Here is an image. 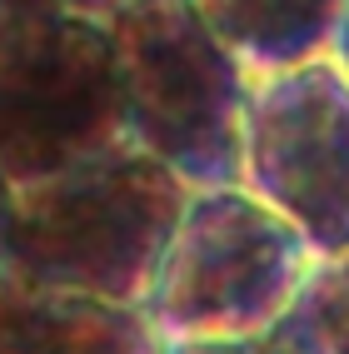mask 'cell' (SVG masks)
I'll return each mask as SVG.
<instances>
[{
  "label": "cell",
  "instance_id": "cell-1",
  "mask_svg": "<svg viewBox=\"0 0 349 354\" xmlns=\"http://www.w3.org/2000/svg\"><path fill=\"white\" fill-rule=\"evenodd\" d=\"M190 185L130 140L90 150L10 190L0 270L45 290L145 310Z\"/></svg>",
  "mask_w": 349,
  "mask_h": 354
},
{
  "label": "cell",
  "instance_id": "cell-2",
  "mask_svg": "<svg viewBox=\"0 0 349 354\" xmlns=\"http://www.w3.org/2000/svg\"><path fill=\"white\" fill-rule=\"evenodd\" d=\"M120 125L135 150L190 190L240 185V110L249 75L190 0H130L105 20Z\"/></svg>",
  "mask_w": 349,
  "mask_h": 354
},
{
  "label": "cell",
  "instance_id": "cell-3",
  "mask_svg": "<svg viewBox=\"0 0 349 354\" xmlns=\"http://www.w3.org/2000/svg\"><path fill=\"white\" fill-rule=\"evenodd\" d=\"M310 270V245L240 185L190 190L145 295V319L160 344L245 339L294 310Z\"/></svg>",
  "mask_w": 349,
  "mask_h": 354
},
{
  "label": "cell",
  "instance_id": "cell-4",
  "mask_svg": "<svg viewBox=\"0 0 349 354\" xmlns=\"http://www.w3.org/2000/svg\"><path fill=\"white\" fill-rule=\"evenodd\" d=\"M120 135V90L100 20L0 0V175L10 190Z\"/></svg>",
  "mask_w": 349,
  "mask_h": 354
},
{
  "label": "cell",
  "instance_id": "cell-5",
  "mask_svg": "<svg viewBox=\"0 0 349 354\" xmlns=\"http://www.w3.org/2000/svg\"><path fill=\"white\" fill-rule=\"evenodd\" d=\"M240 190L270 205L314 259L349 254V80L330 55L249 75Z\"/></svg>",
  "mask_w": 349,
  "mask_h": 354
},
{
  "label": "cell",
  "instance_id": "cell-6",
  "mask_svg": "<svg viewBox=\"0 0 349 354\" xmlns=\"http://www.w3.org/2000/svg\"><path fill=\"white\" fill-rule=\"evenodd\" d=\"M0 354H165L145 310L45 290L0 270Z\"/></svg>",
  "mask_w": 349,
  "mask_h": 354
},
{
  "label": "cell",
  "instance_id": "cell-7",
  "mask_svg": "<svg viewBox=\"0 0 349 354\" xmlns=\"http://www.w3.org/2000/svg\"><path fill=\"white\" fill-rule=\"evenodd\" d=\"M245 75H274L330 55L344 0H190Z\"/></svg>",
  "mask_w": 349,
  "mask_h": 354
},
{
  "label": "cell",
  "instance_id": "cell-8",
  "mask_svg": "<svg viewBox=\"0 0 349 354\" xmlns=\"http://www.w3.org/2000/svg\"><path fill=\"white\" fill-rule=\"evenodd\" d=\"M290 315L314 354H349V254L314 259Z\"/></svg>",
  "mask_w": 349,
  "mask_h": 354
},
{
  "label": "cell",
  "instance_id": "cell-9",
  "mask_svg": "<svg viewBox=\"0 0 349 354\" xmlns=\"http://www.w3.org/2000/svg\"><path fill=\"white\" fill-rule=\"evenodd\" d=\"M165 354H314L305 329L294 324V315H285L279 324L260 329L245 339H209V344H165Z\"/></svg>",
  "mask_w": 349,
  "mask_h": 354
},
{
  "label": "cell",
  "instance_id": "cell-10",
  "mask_svg": "<svg viewBox=\"0 0 349 354\" xmlns=\"http://www.w3.org/2000/svg\"><path fill=\"white\" fill-rule=\"evenodd\" d=\"M35 6H50V10H65V15H85V20H105L110 10L130 6V0H35Z\"/></svg>",
  "mask_w": 349,
  "mask_h": 354
},
{
  "label": "cell",
  "instance_id": "cell-11",
  "mask_svg": "<svg viewBox=\"0 0 349 354\" xmlns=\"http://www.w3.org/2000/svg\"><path fill=\"white\" fill-rule=\"evenodd\" d=\"M330 60L344 70V80H349V0L339 10V30H334V45H330Z\"/></svg>",
  "mask_w": 349,
  "mask_h": 354
},
{
  "label": "cell",
  "instance_id": "cell-12",
  "mask_svg": "<svg viewBox=\"0 0 349 354\" xmlns=\"http://www.w3.org/2000/svg\"><path fill=\"white\" fill-rule=\"evenodd\" d=\"M6 209H10V180L0 175V225H6Z\"/></svg>",
  "mask_w": 349,
  "mask_h": 354
}]
</instances>
